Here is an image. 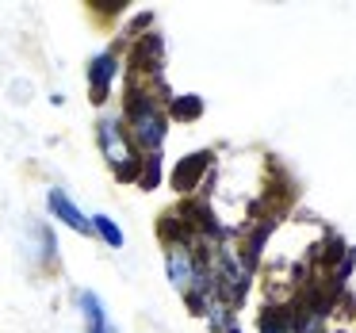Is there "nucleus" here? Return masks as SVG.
Here are the masks:
<instances>
[{"mask_svg":"<svg viewBox=\"0 0 356 333\" xmlns=\"http://www.w3.org/2000/svg\"><path fill=\"white\" fill-rule=\"evenodd\" d=\"M127 119H131V142L142 149H149V154H157V149L165 146V138H169V115H165L161 108H157V100H149L146 92H131V100H127Z\"/></svg>","mask_w":356,"mask_h":333,"instance_id":"nucleus-1","label":"nucleus"},{"mask_svg":"<svg viewBox=\"0 0 356 333\" xmlns=\"http://www.w3.org/2000/svg\"><path fill=\"white\" fill-rule=\"evenodd\" d=\"M77 302H81V314H85V333H111L108 310H104L100 295H96V291H81Z\"/></svg>","mask_w":356,"mask_h":333,"instance_id":"nucleus-6","label":"nucleus"},{"mask_svg":"<svg viewBox=\"0 0 356 333\" xmlns=\"http://www.w3.org/2000/svg\"><path fill=\"white\" fill-rule=\"evenodd\" d=\"M222 333H241V330H238V325H230V330H222Z\"/></svg>","mask_w":356,"mask_h":333,"instance_id":"nucleus-11","label":"nucleus"},{"mask_svg":"<svg viewBox=\"0 0 356 333\" xmlns=\"http://www.w3.org/2000/svg\"><path fill=\"white\" fill-rule=\"evenodd\" d=\"M47 207H50V215H54L58 222H65L70 230L92 234V222H88V215H81V207L62 192V188H50V192H47Z\"/></svg>","mask_w":356,"mask_h":333,"instance_id":"nucleus-3","label":"nucleus"},{"mask_svg":"<svg viewBox=\"0 0 356 333\" xmlns=\"http://www.w3.org/2000/svg\"><path fill=\"white\" fill-rule=\"evenodd\" d=\"M157 180H161V157L149 154L146 157V172H138V184L142 188H157Z\"/></svg>","mask_w":356,"mask_h":333,"instance_id":"nucleus-10","label":"nucleus"},{"mask_svg":"<svg viewBox=\"0 0 356 333\" xmlns=\"http://www.w3.org/2000/svg\"><path fill=\"white\" fill-rule=\"evenodd\" d=\"M172 115L177 119H195V115H203V96H172Z\"/></svg>","mask_w":356,"mask_h":333,"instance_id":"nucleus-8","label":"nucleus"},{"mask_svg":"<svg viewBox=\"0 0 356 333\" xmlns=\"http://www.w3.org/2000/svg\"><path fill=\"white\" fill-rule=\"evenodd\" d=\"M119 73V58L115 54H96L92 65H88V88H92V100L104 104L111 92V81Z\"/></svg>","mask_w":356,"mask_h":333,"instance_id":"nucleus-4","label":"nucleus"},{"mask_svg":"<svg viewBox=\"0 0 356 333\" xmlns=\"http://www.w3.org/2000/svg\"><path fill=\"white\" fill-rule=\"evenodd\" d=\"M88 222H92V234H100V238L108 241L111 249H123V230H119L115 218H108V215H92Z\"/></svg>","mask_w":356,"mask_h":333,"instance_id":"nucleus-7","label":"nucleus"},{"mask_svg":"<svg viewBox=\"0 0 356 333\" xmlns=\"http://www.w3.org/2000/svg\"><path fill=\"white\" fill-rule=\"evenodd\" d=\"M261 333H295V330H291V318L287 314L268 310V314H261Z\"/></svg>","mask_w":356,"mask_h":333,"instance_id":"nucleus-9","label":"nucleus"},{"mask_svg":"<svg viewBox=\"0 0 356 333\" xmlns=\"http://www.w3.org/2000/svg\"><path fill=\"white\" fill-rule=\"evenodd\" d=\"M96 138H100V149H104V157H108V165L115 169L119 180H131L138 172L142 157H134V142L119 119H100L96 123Z\"/></svg>","mask_w":356,"mask_h":333,"instance_id":"nucleus-2","label":"nucleus"},{"mask_svg":"<svg viewBox=\"0 0 356 333\" xmlns=\"http://www.w3.org/2000/svg\"><path fill=\"white\" fill-rule=\"evenodd\" d=\"M211 165V154H188L184 161L172 169V188H180V192H192L195 184H200V177L207 172Z\"/></svg>","mask_w":356,"mask_h":333,"instance_id":"nucleus-5","label":"nucleus"}]
</instances>
